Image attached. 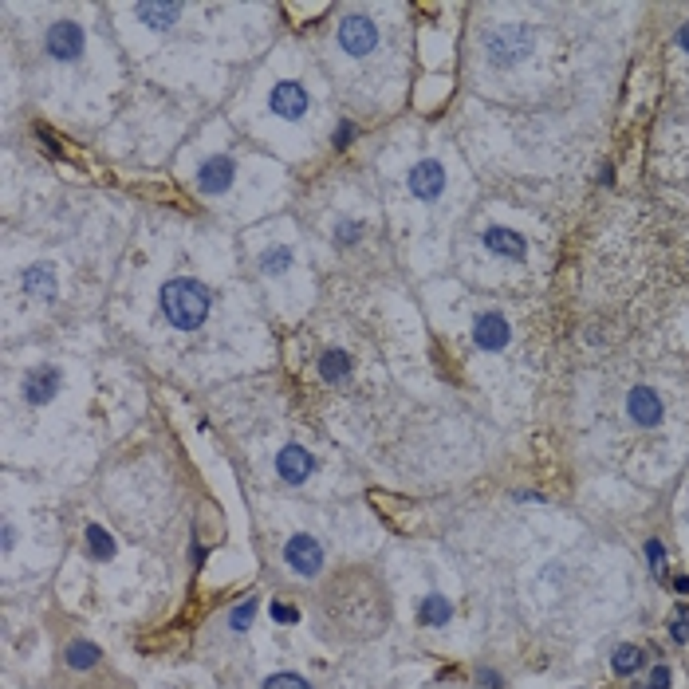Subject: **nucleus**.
Segmentation results:
<instances>
[{"mask_svg":"<svg viewBox=\"0 0 689 689\" xmlns=\"http://www.w3.org/2000/svg\"><path fill=\"white\" fill-rule=\"evenodd\" d=\"M272 619L276 622H299V611L296 607H284V603H272Z\"/></svg>","mask_w":689,"mask_h":689,"instance_id":"obj_27","label":"nucleus"},{"mask_svg":"<svg viewBox=\"0 0 689 689\" xmlns=\"http://www.w3.org/2000/svg\"><path fill=\"white\" fill-rule=\"evenodd\" d=\"M611 666H614L619 673H639L642 666H646V654H642L639 646H630V642H626V646H619V650H614Z\"/></svg>","mask_w":689,"mask_h":689,"instance_id":"obj_20","label":"nucleus"},{"mask_svg":"<svg viewBox=\"0 0 689 689\" xmlns=\"http://www.w3.org/2000/svg\"><path fill=\"white\" fill-rule=\"evenodd\" d=\"M646 560H650V571H654V575L666 567V548L658 544V540H646Z\"/></svg>","mask_w":689,"mask_h":689,"instance_id":"obj_25","label":"nucleus"},{"mask_svg":"<svg viewBox=\"0 0 689 689\" xmlns=\"http://www.w3.org/2000/svg\"><path fill=\"white\" fill-rule=\"evenodd\" d=\"M264 689H311L299 673H272V678L264 681Z\"/></svg>","mask_w":689,"mask_h":689,"instance_id":"obj_23","label":"nucleus"},{"mask_svg":"<svg viewBox=\"0 0 689 689\" xmlns=\"http://www.w3.org/2000/svg\"><path fill=\"white\" fill-rule=\"evenodd\" d=\"M284 560L292 563V571L296 575H319V567H324V548H319V540L311 536H292L288 548H284Z\"/></svg>","mask_w":689,"mask_h":689,"instance_id":"obj_6","label":"nucleus"},{"mask_svg":"<svg viewBox=\"0 0 689 689\" xmlns=\"http://www.w3.org/2000/svg\"><path fill=\"white\" fill-rule=\"evenodd\" d=\"M485 248H493L496 256H508V260H524V248L528 240L512 229H488L485 233Z\"/></svg>","mask_w":689,"mask_h":689,"instance_id":"obj_13","label":"nucleus"},{"mask_svg":"<svg viewBox=\"0 0 689 689\" xmlns=\"http://www.w3.org/2000/svg\"><path fill=\"white\" fill-rule=\"evenodd\" d=\"M87 552H91V560H99V563H107V560H114V540H111V532L107 528H99V524H87Z\"/></svg>","mask_w":689,"mask_h":689,"instance_id":"obj_17","label":"nucleus"},{"mask_svg":"<svg viewBox=\"0 0 689 689\" xmlns=\"http://www.w3.org/2000/svg\"><path fill=\"white\" fill-rule=\"evenodd\" d=\"M512 339V327L501 311H481L473 319V343L481 351H504Z\"/></svg>","mask_w":689,"mask_h":689,"instance_id":"obj_5","label":"nucleus"},{"mask_svg":"<svg viewBox=\"0 0 689 689\" xmlns=\"http://www.w3.org/2000/svg\"><path fill=\"white\" fill-rule=\"evenodd\" d=\"M528 48H532V36H528V28H520V24L496 28V32L485 36V51H488L493 63H520L528 55Z\"/></svg>","mask_w":689,"mask_h":689,"instance_id":"obj_2","label":"nucleus"},{"mask_svg":"<svg viewBox=\"0 0 689 689\" xmlns=\"http://www.w3.org/2000/svg\"><path fill=\"white\" fill-rule=\"evenodd\" d=\"M351 138H355V127H351V122H343V127L335 130V150H343V146H351Z\"/></svg>","mask_w":689,"mask_h":689,"instance_id":"obj_28","label":"nucleus"},{"mask_svg":"<svg viewBox=\"0 0 689 689\" xmlns=\"http://www.w3.org/2000/svg\"><path fill=\"white\" fill-rule=\"evenodd\" d=\"M55 394H60V370H55V366H36V370H28L24 398L32 402V406H48Z\"/></svg>","mask_w":689,"mask_h":689,"instance_id":"obj_10","label":"nucleus"},{"mask_svg":"<svg viewBox=\"0 0 689 689\" xmlns=\"http://www.w3.org/2000/svg\"><path fill=\"white\" fill-rule=\"evenodd\" d=\"M670 681H673L670 666H654V670H650V685L646 689H670Z\"/></svg>","mask_w":689,"mask_h":689,"instance_id":"obj_26","label":"nucleus"},{"mask_svg":"<svg viewBox=\"0 0 689 689\" xmlns=\"http://www.w3.org/2000/svg\"><path fill=\"white\" fill-rule=\"evenodd\" d=\"M417 619H422V626H445V622L453 619V603L445 595H426V599H422Z\"/></svg>","mask_w":689,"mask_h":689,"instance_id":"obj_16","label":"nucleus"},{"mask_svg":"<svg viewBox=\"0 0 689 689\" xmlns=\"http://www.w3.org/2000/svg\"><path fill=\"white\" fill-rule=\"evenodd\" d=\"M319 375H324L327 383H347L351 358L343 355V351H324V358H319Z\"/></svg>","mask_w":689,"mask_h":689,"instance_id":"obj_18","label":"nucleus"},{"mask_svg":"<svg viewBox=\"0 0 689 689\" xmlns=\"http://www.w3.org/2000/svg\"><path fill=\"white\" fill-rule=\"evenodd\" d=\"M233 173H237V162H233L229 154H217V158L201 162L197 186H201V193H225V189L233 186Z\"/></svg>","mask_w":689,"mask_h":689,"instance_id":"obj_9","label":"nucleus"},{"mask_svg":"<svg viewBox=\"0 0 689 689\" xmlns=\"http://www.w3.org/2000/svg\"><path fill=\"white\" fill-rule=\"evenodd\" d=\"M476 678L485 681V685H488V689H501V685H504V681H501V678H496V673H493V670H481V673H476Z\"/></svg>","mask_w":689,"mask_h":689,"instance_id":"obj_30","label":"nucleus"},{"mask_svg":"<svg viewBox=\"0 0 689 689\" xmlns=\"http://www.w3.org/2000/svg\"><path fill=\"white\" fill-rule=\"evenodd\" d=\"M24 292H32L40 299H51L55 296V268L51 264H32L24 272Z\"/></svg>","mask_w":689,"mask_h":689,"instance_id":"obj_14","label":"nucleus"},{"mask_svg":"<svg viewBox=\"0 0 689 689\" xmlns=\"http://www.w3.org/2000/svg\"><path fill=\"white\" fill-rule=\"evenodd\" d=\"M272 111L280 114V119H304L307 111V91L299 83H276L272 87Z\"/></svg>","mask_w":689,"mask_h":689,"instance_id":"obj_12","label":"nucleus"},{"mask_svg":"<svg viewBox=\"0 0 689 689\" xmlns=\"http://www.w3.org/2000/svg\"><path fill=\"white\" fill-rule=\"evenodd\" d=\"M48 55L51 60H79L83 55V28L75 24V20H60V24L48 28Z\"/></svg>","mask_w":689,"mask_h":689,"instance_id":"obj_4","label":"nucleus"},{"mask_svg":"<svg viewBox=\"0 0 689 689\" xmlns=\"http://www.w3.org/2000/svg\"><path fill=\"white\" fill-rule=\"evenodd\" d=\"M252 619H256V599L248 595L245 603H237V607H233V614H229V626L240 634V630H248V626H252Z\"/></svg>","mask_w":689,"mask_h":689,"instance_id":"obj_21","label":"nucleus"},{"mask_svg":"<svg viewBox=\"0 0 689 689\" xmlns=\"http://www.w3.org/2000/svg\"><path fill=\"white\" fill-rule=\"evenodd\" d=\"M134 12L146 28H173L181 16V4H138Z\"/></svg>","mask_w":689,"mask_h":689,"instance_id":"obj_15","label":"nucleus"},{"mask_svg":"<svg viewBox=\"0 0 689 689\" xmlns=\"http://www.w3.org/2000/svg\"><path fill=\"white\" fill-rule=\"evenodd\" d=\"M209 288L197 280H170L162 288V311L178 331H197L209 315Z\"/></svg>","mask_w":689,"mask_h":689,"instance_id":"obj_1","label":"nucleus"},{"mask_svg":"<svg viewBox=\"0 0 689 689\" xmlns=\"http://www.w3.org/2000/svg\"><path fill=\"white\" fill-rule=\"evenodd\" d=\"M678 43L689 51V24H681V28H678Z\"/></svg>","mask_w":689,"mask_h":689,"instance_id":"obj_32","label":"nucleus"},{"mask_svg":"<svg viewBox=\"0 0 689 689\" xmlns=\"http://www.w3.org/2000/svg\"><path fill=\"white\" fill-rule=\"evenodd\" d=\"M626 414H630V422L634 426H642V429H650V426H658L662 422V398H658V390H650V386H634V390L626 394Z\"/></svg>","mask_w":689,"mask_h":689,"instance_id":"obj_7","label":"nucleus"},{"mask_svg":"<svg viewBox=\"0 0 689 689\" xmlns=\"http://www.w3.org/2000/svg\"><path fill=\"white\" fill-rule=\"evenodd\" d=\"M355 237H358V225H347V229L339 225V233H335V240H339V245H351Z\"/></svg>","mask_w":689,"mask_h":689,"instance_id":"obj_29","label":"nucleus"},{"mask_svg":"<svg viewBox=\"0 0 689 689\" xmlns=\"http://www.w3.org/2000/svg\"><path fill=\"white\" fill-rule=\"evenodd\" d=\"M95 662H99V646H95V642L75 639L68 646V666H71V670H91Z\"/></svg>","mask_w":689,"mask_h":689,"instance_id":"obj_19","label":"nucleus"},{"mask_svg":"<svg viewBox=\"0 0 689 689\" xmlns=\"http://www.w3.org/2000/svg\"><path fill=\"white\" fill-rule=\"evenodd\" d=\"M375 43H378V28L363 12H355V16H347L339 24V48L347 55H366V51H375Z\"/></svg>","mask_w":689,"mask_h":689,"instance_id":"obj_3","label":"nucleus"},{"mask_svg":"<svg viewBox=\"0 0 689 689\" xmlns=\"http://www.w3.org/2000/svg\"><path fill=\"white\" fill-rule=\"evenodd\" d=\"M445 189V170L434 162V158H426V162H417L414 170H410V193L417 197V201H437Z\"/></svg>","mask_w":689,"mask_h":689,"instance_id":"obj_8","label":"nucleus"},{"mask_svg":"<svg viewBox=\"0 0 689 689\" xmlns=\"http://www.w3.org/2000/svg\"><path fill=\"white\" fill-rule=\"evenodd\" d=\"M673 591H678V595H689V575H678V579H673Z\"/></svg>","mask_w":689,"mask_h":689,"instance_id":"obj_31","label":"nucleus"},{"mask_svg":"<svg viewBox=\"0 0 689 689\" xmlns=\"http://www.w3.org/2000/svg\"><path fill=\"white\" fill-rule=\"evenodd\" d=\"M670 639H673V642H685V639H689V611H685V607L673 614V622H670Z\"/></svg>","mask_w":689,"mask_h":689,"instance_id":"obj_24","label":"nucleus"},{"mask_svg":"<svg viewBox=\"0 0 689 689\" xmlns=\"http://www.w3.org/2000/svg\"><path fill=\"white\" fill-rule=\"evenodd\" d=\"M288 264H292V248H272V252H264V256H260V268H264L268 276L284 272Z\"/></svg>","mask_w":689,"mask_h":689,"instance_id":"obj_22","label":"nucleus"},{"mask_svg":"<svg viewBox=\"0 0 689 689\" xmlns=\"http://www.w3.org/2000/svg\"><path fill=\"white\" fill-rule=\"evenodd\" d=\"M315 461L307 449H299V445H284L280 457H276V473H280V481H288V485H304L307 476H311Z\"/></svg>","mask_w":689,"mask_h":689,"instance_id":"obj_11","label":"nucleus"}]
</instances>
